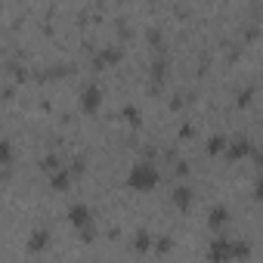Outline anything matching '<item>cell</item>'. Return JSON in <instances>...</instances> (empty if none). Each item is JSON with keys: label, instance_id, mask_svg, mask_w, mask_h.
Returning a JSON list of instances; mask_svg holds the SVG:
<instances>
[{"label": "cell", "instance_id": "cell-1", "mask_svg": "<svg viewBox=\"0 0 263 263\" xmlns=\"http://www.w3.org/2000/svg\"><path fill=\"white\" fill-rule=\"evenodd\" d=\"M158 183H161V174L152 161H137L127 171V189H134V192H152Z\"/></svg>", "mask_w": 263, "mask_h": 263}, {"label": "cell", "instance_id": "cell-2", "mask_svg": "<svg viewBox=\"0 0 263 263\" xmlns=\"http://www.w3.org/2000/svg\"><path fill=\"white\" fill-rule=\"evenodd\" d=\"M208 254H211L214 260H229V257H248L251 248H248V245H232L229 238H214V245H211Z\"/></svg>", "mask_w": 263, "mask_h": 263}, {"label": "cell", "instance_id": "cell-3", "mask_svg": "<svg viewBox=\"0 0 263 263\" xmlns=\"http://www.w3.org/2000/svg\"><path fill=\"white\" fill-rule=\"evenodd\" d=\"M68 223H71L74 229H90V226H93L90 208H87V204H71V208H68Z\"/></svg>", "mask_w": 263, "mask_h": 263}, {"label": "cell", "instance_id": "cell-4", "mask_svg": "<svg viewBox=\"0 0 263 263\" xmlns=\"http://www.w3.org/2000/svg\"><path fill=\"white\" fill-rule=\"evenodd\" d=\"M99 105H102V93H99V87H84L81 90V108L87 111V115H93V111H99Z\"/></svg>", "mask_w": 263, "mask_h": 263}, {"label": "cell", "instance_id": "cell-5", "mask_svg": "<svg viewBox=\"0 0 263 263\" xmlns=\"http://www.w3.org/2000/svg\"><path fill=\"white\" fill-rule=\"evenodd\" d=\"M208 226H211L214 232H223V229L229 226V208L214 204V208H211V214H208Z\"/></svg>", "mask_w": 263, "mask_h": 263}, {"label": "cell", "instance_id": "cell-6", "mask_svg": "<svg viewBox=\"0 0 263 263\" xmlns=\"http://www.w3.org/2000/svg\"><path fill=\"white\" fill-rule=\"evenodd\" d=\"M171 201H174V208L186 211V208L192 204V189H189V186H177V189H174V195H171Z\"/></svg>", "mask_w": 263, "mask_h": 263}, {"label": "cell", "instance_id": "cell-7", "mask_svg": "<svg viewBox=\"0 0 263 263\" xmlns=\"http://www.w3.org/2000/svg\"><path fill=\"white\" fill-rule=\"evenodd\" d=\"M47 245H50V232H47V229H34V232H31V241H28V251H31V254H41Z\"/></svg>", "mask_w": 263, "mask_h": 263}, {"label": "cell", "instance_id": "cell-8", "mask_svg": "<svg viewBox=\"0 0 263 263\" xmlns=\"http://www.w3.org/2000/svg\"><path fill=\"white\" fill-rule=\"evenodd\" d=\"M68 183H71V171H53L50 186H53L56 192H65V189H68Z\"/></svg>", "mask_w": 263, "mask_h": 263}, {"label": "cell", "instance_id": "cell-9", "mask_svg": "<svg viewBox=\"0 0 263 263\" xmlns=\"http://www.w3.org/2000/svg\"><path fill=\"white\" fill-rule=\"evenodd\" d=\"M121 59V50H102V53H96V68H105V65H111V62H118Z\"/></svg>", "mask_w": 263, "mask_h": 263}, {"label": "cell", "instance_id": "cell-10", "mask_svg": "<svg viewBox=\"0 0 263 263\" xmlns=\"http://www.w3.org/2000/svg\"><path fill=\"white\" fill-rule=\"evenodd\" d=\"M208 152H211V155H220V152H226V140H223V137H211V143H208Z\"/></svg>", "mask_w": 263, "mask_h": 263}, {"label": "cell", "instance_id": "cell-11", "mask_svg": "<svg viewBox=\"0 0 263 263\" xmlns=\"http://www.w3.org/2000/svg\"><path fill=\"white\" fill-rule=\"evenodd\" d=\"M248 149H251V146H248V140H241V137H238V143H235V146L229 149V158H241V155H245Z\"/></svg>", "mask_w": 263, "mask_h": 263}, {"label": "cell", "instance_id": "cell-12", "mask_svg": "<svg viewBox=\"0 0 263 263\" xmlns=\"http://www.w3.org/2000/svg\"><path fill=\"white\" fill-rule=\"evenodd\" d=\"M149 248H152V235L140 232V235H137V251H149Z\"/></svg>", "mask_w": 263, "mask_h": 263}, {"label": "cell", "instance_id": "cell-13", "mask_svg": "<svg viewBox=\"0 0 263 263\" xmlns=\"http://www.w3.org/2000/svg\"><path fill=\"white\" fill-rule=\"evenodd\" d=\"M121 115H127V121H130V124H140V111H137L134 105H127V108H124Z\"/></svg>", "mask_w": 263, "mask_h": 263}, {"label": "cell", "instance_id": "cell-14", "mask_svg": "<svg viewBox=\"0 0 263 263\" xmlns=\"http://www.w3.org/2000/svg\"><path fill=\"white\" fill-rule=\"evenodd\" d=\"M251 195L263 204V177H257V180H254V192H251Z\"/></svg>", "mask_w": 263, "mask_h": 263}]
</instances>
